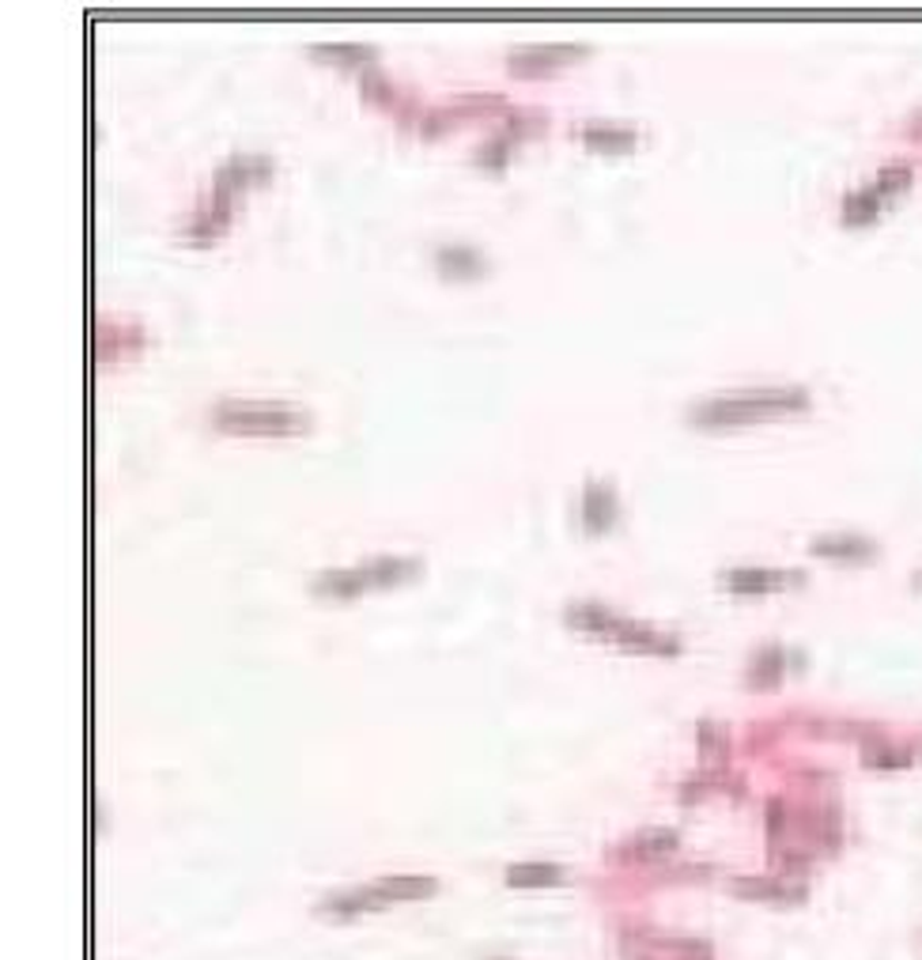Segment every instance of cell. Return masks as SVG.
<instances>
[{
	"label": "cell",
	"mask_w": 922,
	"mask_h": 960,
	"mask_svg": "<svg viewBox=\"0 0 922 960\" xmlns=\"http://www.w3.org/2000/svg\"><path fill=\"white\" fill-rule=\"evenodd\" d=\"M216 423L220 428H239V431H295L303 428L307 417L284 404H250V401H223L216 404Z\"/></svg>",
	"instance_id": "obj_1"
}]
</instances>
